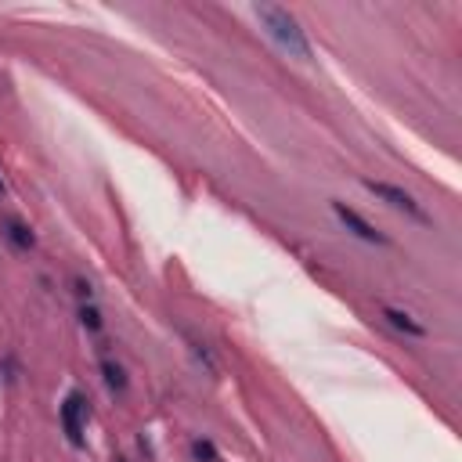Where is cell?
Returning a JSON list of instances; mask_svg holds the SVG:
<instances>
[{
    "label": "cell",
    "mask_w": 462,
    "mask_h": 462,
    "mask_svg": "<svg viewBox=\"0 0 462 462\" xmlns=\"http://www.w3.org/2000/svg\"><path fill=\"white\" fill-rule=\"evenodd\" d=\"M383 318H386L397 332H409V336H426V329H423L419 322H412V314H404V311H397V307H386V311H383Z\"/></svg>",
    "instance_id": "8992f818"
},
{
    "label": "cell",
    "mask_w": 462,
    "mask_h": 462,
    "mask_svg": "<svg viewBox=\"0 0 462 462\" xmlns=\"http://www.w3.org/2000/svg\"><path fill=\"white\" fill-rule=\"evenodd\" d=\"M101 376H105V386H108V390H115V394H123V390H127V372H123L120 365H115L112 358L101 361Z\"/></svg>",
    "instance_id": "52a82bcc"
},
{
    "label": "cell",
    "mask_w": 462,
    "mask_h": 462,
    "mask_svg": "<svg viewBox=\"0 0 462 462\" xmlns=\"http://www.w3.org/2000/svg\"><path fill=\"white\" fill-rule=\"evenodd\" d=\"M192 455H195V462H217V448H213V441H206V437L192 441Z\"/></svg>",
    "instance_id": "9c48e42d"
},
{
    "label": "cell",
    "mask_w": 462,
    "mask_h": 462,
    "mask_svg": "<svg viewBox=\"0 0 462 462\" xmlns=\"http://www.w3.org/2000/svg\"><path fill=\"white\" fill-rule=\"evenodd\" d=\"M365 188L376 195V199H383L386 206H394V210H404V213H412V217H419V220H426L423 217V210H419V202L404 192V188H397V185H386V181H365Z\"/></svg>",
    "instance_id": "277c9868"
},
{
    "label": "cell",
    "mask_w": 462,
    "mask_h": 462,
    "mask_svg": "<svg viewBox=\"0 0 462 462\" xmlns=\"http://www.w3.org/2000/svg\"><path fill=\"white\" fill-rule=\"evenodd\" d=\"M80 325H83V329H91V332H101L105 318H101V311H98L94 304H83V307H80Z\"/></svg>",
    "instance_id": "ba28073f"
},
{
    "label": "cell",
    "mask_w": 462,
    "mask_h": 462,
    "mask_svg": "<svg viewBox=\"0 0 462 462\" xmlns=\"http://www.w3.org/2000/svg\"><path fill=\"white\" fill-rule=\"evenodd\" d=\"M76 293H80V300H91V285L83 278H76Z\"/></svg>",
    "instance_id": "30bf717a"
},
{
    "label": "cell",
    "mask_w": 462,
    "mask_h": 462,
    "mask_svg": "<svg viewBox=\"0 0 462 462\" xmlns=\"http://www.w3.org/2000/svg\"><path fill=\"white\" fill-rule=\"evenodd\" d=\"M83 419H87V401L83 394H69L62 401V426L73 448H83Z\"/></svg>",
    "instance_id": "3957f363"
},
{
    "label": "cell",
    "mask_w": 462,
    "mask_h": 462,
    "mask_svg": "<svg viewBox=\"0 0 462 462\" xmlns=\"http://www.w3.org/2000/svg\"><path fill=\"white\" fill-rule=\"evenodd\" d=\"M253 15L260 19V26L267 29V36H271L289 58H300V62H307V58H311V43H307L300 22L289 15L285 8H278V4H257Z\"/></svg>",
    "instance_id": "6da1fadb"
},
{
    "label": "cell",
    "mask_w": 462,
    "mask_h": 462,
    "mask_svg": "<svg viewBox=\"0 0 462 462\" xmlns=\"http://www.w3.org/2000/svg\"><path fill=\"white\" fill-rule=\"evenodd\" d=\"M0 195H4V181H0Z\"/></svg>",
    "instance_id": "8fae6325"
},
{
    "label": "cell",
    "mask_w": 462,
    "mask_h": 462,
    "mask_svg": "<svg viewBox=\"0 0 462 462\" xmlns=\"http://www.w3.org/2000/svg\"><path fill=\"white\" fill-rule=\"evenodd\" d=\"M332 213L339 217V224L346 227V231H351V235H358L361 242H376V246H386L390 239L386 235H379V231L358 213V210H351V206H346V202H332Z\"/></svg>",
    "instance_id": "7a4b0ae2"
},
{
    "label": "cell",
    "mask_w": 462,
    "mask_h": 462,
    "mask_svg": "<svg viewBox=\"0 0 462 462\" xmlns=\"http://www.w3.org/2000/svg\"><path fill=\"white\" fill-rule=\"evenodd\" d=\"M0 235H4L15 250H33V231L22 224V220H11V217H4V220H0Z\"/></svg>",
    "instance_id": "5b68a950"
}]
</instances>
